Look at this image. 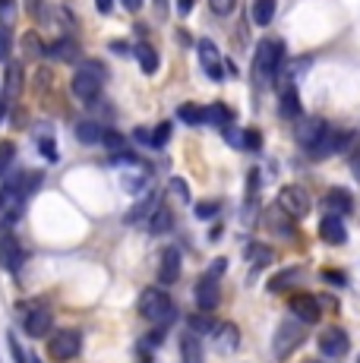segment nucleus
Masks as SVG:
<instances>
[{
  "label": "nucleus",
  "instance_id": "nucleus-39",
  "mask_svg": "<svg viewBox=\"0 0 360 363\" xmlns=\"http://www.w3.org/2000/svg\"><path fill=\"white\" fill-rule=\"evenodd\" d=\"M26 54H29V57H38V54H45V48H41V41H38L35 32L26 35Z\"/></svg>",
  "mask_w": 360,
  "mask_h": 363
},
{
  "label": "nucleus",
  "instance_id": "nucleus-4",
  "mask_svg": "<svg viewBox=\"0 0 360 363\" xmlns=\"http://www.w3.org/2000/svg\"><path fill=\"white\" fill-rule=\"evenodd\" d=\"M303 338H307V325L300 323V319H294V323H281L279 332H275L272 338V357L275 360H288L291 354L297 351V347L303 345Z\"/></svg>",
  "mask_w": 360,
  "mask_h": 363
},
{
  "label": "nucleus",
  "instance_id": "nucleus-17",
  "mask_svg": "<svg viewBox=\"0 0 360 363\" xmlns=\"http://www.w3.org/2000/svg\"><path fill=\"white\" fill-rule=\"evenodd\" d=\"M320 237L325 243H335V247H342L344 240H348V228H344L342 215H325L320 221Z\"/></svg>",
  "mask_w": 360,
  "mask_h": 363
},
{
  "label": "nucleus",
  "instance_id": "nucleus-36",
  "mask_svg": "<svg viewBox=\"0 0 360 363\" xmlns=\"http://www.w3.org/2000/svg\"><path fill=\"white\" fill-rule=\"evenodd\" d=\"M215 329V323H212L209 316H190V332L193 335H203V332H212Z\"/></svg>",
  "mask_w": 360,
  "mask_h": 363
},
{
  "label": "nucleus",
  "instance_id": "nucleus-33",
  "mask_svg": "<svg viewBox=\"0 0 360 363\" xmlns=\"http://www.w3.org/2000/svg\"><path fill=\"white\" fill-rule=\"evenodd\" d=\"M101 145L111 149L114 155H117V152H127V139H123L120 133H111V130H105V139H101Z\"/></svg>",
  "mask_w": 360,
  "mask_h": 363
},
{
  "label": "nucleus",
  "instance_id": "nucleus-12",
  "mask_svg": "<svg viewBox=\"0 0 360 363\" xmlns=\"http://www.w3.org/2000/svg\"><path fill=\"white\" fill-rule=\"evenodd\" d=\"M51 323H54V316H51L47 306H32L23 319V329H26L29 338H45V335L51 332Z\"/></svg>",
  "mask_w": 360,
  "mask_h": 363
},
{
  "label": "nucleus",
  "instance_id": "nucleus-44",
  "mask_svg": "<svg viewBox=\"0 0 360 363\" xmlns=\"http://www.w3.org/2000/svg\"><path fill=\"white\" fill-rule=\"evenodd\" d=\"M38 145H41V155H45V158H51V162L57 158V149H54V139H47V136H45Z\"/></svg>",
  "mask_w": 360,
  "mask_h": 363
},
{
  "label": "nucleus",
  "instance_id": "nucleus-1",
  "mask_svg": "<svg viewBox=\"0 0 360 363\" xmlns=\"http://www.w3.org/2000/svg\"><path fill=\"white\" fill-rule=\"evenodd\" d=\"M140 316L145 323L158 325V329H168L177 316V306L162 288H145L140 294Z\"/></svg>",
  "mask_w": 360,
  "mask_h": 363
},
{
  "label": "nucleus",
  "instance_id": "nucleus-50",
  "mask_svg": "<svg viewBox=\"0 0 360 363\" xmlns=\"http://www.w3.org/2000/svg\"><path fill=\"white\" fill-rule=\"evenodd\" d=\"M41 10H45V4H41V0H29V13H32V16H41Z\"/></svg>",
  "mask_w": 360,
  "mask_h": 363
},
{
  "label": "nucleus",
  "instance_id": "nucleus-56",
  "mask_svg": "<svg viewBox=\"0 0 360 363\" xmlns=\"http://www.w3.org/2000/svg\"><path fill=\"white\" fill-rule=\"evenodd\" d=\"M357 363H360V360H357Z\"/></svg>",
  "mask_w": 360,
  "mask_h": 363
},
{
  "label": "nucleus",
  "instance_id": "nucleus-19",
  "mask_svg": "<svg viewBox=\"0 0 360 363\" xmlns=\"http://www.w3.org/2000/svg\"><path fill=\"white\" fill-rule=\"evenodd\" d=\"M155 206H158V193H149V196H142L127 212V225H145V221H149V215L155 212Z\"/></svg>",
  "mask_w": 360,
  "mask_h": 363
},
{
  "label": "nucleus",
  "instance_id": "nucleus-43",
  "mask_svg": "<svg viewBox=\"0 0 360 363\" xmlns=\"http://www.w3.org/2000/svg\"><path fill=\"white\" fill-rule=\"evenodd\" d=\"M6 54H10V32L6 26H0V60H6Z\"/></svg>",
  "mask_w": 360,
  "mask_h": 363
},
{
  "label": "nucleus",
  "instance_id": "nucleus-31",
  "mask_svg": "<svg viewBox=\"0 0 360 363\" xmlns=\"http://www.w3.org/2000/svg\"><path fill=\"white\" fill-rule=\"evenodd\" d=\"M171 139V121H162L155 130H152V143L149 149H164V143Z\"/></svg>",
  "mask_w": 360,
  "mask_h": 363
},
{
  "label": "nucleus",
  "instance_id": "nucleus-8",
  "mask_svg": "<svg viewBox=\"0 0 360 363\" xmlns=\"http://www.w3.org/2000/svg\"><path fill=\"white\" fill-rule=\"evenodd\" d=\"M348 347H351V338L342 329H335V325L320 335V354L325 360H342L348 354Z\"/></svg>",
  "mask_w": 360,
  "mask_h": 363
},
{
  "label": "nucleus",
  "instance_id": "nucleus-37",
  "mask_svg": "<svg viewBox=\"0 0 360 363\" xmlns=\"http://www.w3.org/2000/svg\"><path fill=\"white\" fill-rule=\"evenodd\" d=\"M6 347H10V354H13V360L16 363H29V357H26V351L19 347V341H16V335H6Z\"/></svg>",
  "mask_w": 360,
  "mask_h": 363
},
{
  "label": "nucleus",
  "instance_id": "nucleus-13",
  "mask_svg": "<svg viewBox=\"0 0 360 363\" xmlns=\"http://www.w3.org/2000/svg\"><path fill=\"white\" fill-rule=\"evenodd\" d=\"M291 316H294V319H300L303 325H313V323H320V316H322V310H320V300H316V297H310V294H297V297H291Z\"/></svg>",
  "mask_w": 360,
  "mask_h": 363
},
{
  "label": "nucleus",
  "instance_id": "nucleus-16",
  "mask_svg": "<svg viewBox=\"0 0 360 363\" xmlns=\"http://www.w3.org/2000/svg\"><path fill=\"white\" fill-rule=\"evenodd\" d=\"M196 51H199V64H203L206 76H209V79H215V82L225 79V73H221V54H218V48L212 45V41H199Z\"/></svg>",
  "mask_w": 360,
  "mask_h": 363
},
{
  "label": "nucleus",
  "instance_id": "nucleus-51",
  "mask_svg": "<svg viewBox=\"0 0 360 363\" xmlns=\"http://www.w3.org/2000/svg\"><path fill=\"white\" fill-rule=\"evenodd\" d=\"M120 4H123V6H127V10H130V13H136V10H140V6H142V0H120Z\"/></svg>",
  "mask_w": 360,
  "mask_h": 363
},
{
  "label": "nucleus",
  "instance_id": "nucleus-46",
  "mask_svg": "<svg viewBox=\"0 0 360 363\" xmlns=\"http://www.w3.org/2000/svg\"><path fill=\"white\" fill-rule=\"evenodd\" d=\"M171 190H174V193H180V199H186V202H190V190H186V184H184V180H171Z\"/></svg>",
  "mask_w": 360,
  "mask_h": 363
},
{
  "label": "nucleus",
  "instance_id": "nucleus-18",
  "mask_svg": "<svg viewBox=\"0 0 360 363\" xmlns=\"http://www.w3.org/2000/svg\"><path fill=\"white\" fill-rule=\"evenodd\" d=\"M322 206L329 208V215H348L351 208H354V199H351V193L348 190H342V186H332L329 193H325V199H322Z\"/></svg>",
  "mask_w": 360,
  "mask_h": 363
},
{
  "label": "nucleus",
  "instance_id": "nucleus-54",
  "mask_svg": "<svg viewBox=\"0 0 360 363\" xmlns=\"http://www.w3.org/2000/svg\"><path fill=\"white\" fill-rule=\"evenodd\" d=\"M4 117H6V101L0 99V121H4Z\"/></svg>",
  "mask_w": 360,
  "mask_h": 363
},
{
  "label": "nucleus",
  "instance_id": "nucleus-55",
  "mask_svg": "<svg viewBox=\"0 0 360 363\" xmlns=\"http://www.w3.org/2000/svg\"><path fill=\"white\" fill-rule=\"evenodd\" d=\"M307 363H320V360H307Z\"/></svg>",
  "mask_w": 360,
  "mask_h": 363
},
{
  "label": "nucleus",
  "instance_id": "nucleus-15",
  "mask_svg": "<svg viewBox=\"0 0 360 363\" xmlns=\"http://www.w3.org/2000/svg\"><path fill=\"white\" fill-rule=\"evenodd\" d=\"M180 269H184L180 250H177V247H168V250L162 253V262H158V281H162V284L180 281Z\"/></svg>",
  "mask_w": 360,
  "mask_h": 363
},
{
  "label": "nucleus",
  "instance_id": "nucleus-2",
  "mask_svg": "<svg viewBox=\"0 0 360 363\" xmlns=\"http://www.w3.org/2000/svg\"><path fill=\"white\" fill-rule=\"evenodd\" d=\"M108 73L105 67L99 64V60H89V64H82L79 69H76L73 76V95L79 101H95L101 95V86H105Z\"/></svg>",
  "mask_w": 360,
  "mask_h": 363
},
{
  "label": "nucleus",
  "instance_id": "nucleus-40",
  "mask_svg": "<svg viewBox=\"0 0 360 363\" xmlns=\"http://www.w3.org/2000/svg\"><path fill=\"white\" fill-rule=\"evenodd\" d=\"M212 13H218V16H227V13H234V6H237V0H209Z\"/></svg>",
  "mask_w": 360,
  "mask_h": 363
},
{
  "label": "nucleus",
  "instance_id": "nucleus-20",
  "mask_svg": "<svg viewBox=\"0 0 360 363\" xmlns=\"http://www.w3.org/2000/svg\"><path fill=\"white\" fill-rule=\"evenodd\" d=\"M23 95V67L10 64L6 67V79H4V101H16Z\"/></svg>",
  "mask_w": 360,
  "mask_h": 363
},
{
  "label": "nucleus",
  "instance_id": "nucleus-27",
  "mask_svg": "<svg viewBox=\"0 0 360 363\" xmlns=\"http://www.w3.org/2000/svg\"><path fill=\"white\" fill-rule=\"evenodd\" d=\"M136 60H140V69L145 76H152V73H158V51L152 45H136Z\"/></svg>",
  "mask_w": 360,
  "mask_h": 363
},
{
  "label": "nucleus",
  "instance_id": "nucleus-32",
  "mask_svg": "<svg viewBox=\"0 0 360 363\" xmlns=\"http://www.w3.org/2000/svg\"><path fill=\"white\" fill-rule=\"evenodd\" d=\"M240 149H247V152H259V149H262V136H259V130H244V133H240Z\"/></svg>",
  "mask_w": 360,
  "mask_h": 363
},
{
  "label": "nucleus",
  "instance_id": "nucleus-45",
  "mask_svg": "<svg viewBox=\"0 0 360 363\" xmlns=\"http://www.w3.org/2000/svg\"><path fill=\"white\" fill-rule=\"evenodd\" d=\"M225 269H227V259H225V256H218V259H215V262H212V265H209V272H206V275L218 278V275H221V272H225Z\"/></svg>",
  "mask_w": 360,
  "mask_h": 363
},
{
  "label": "nucleus",
  "instance_id": "nucleus-7",
  "mask_svg": "<svg viewBox=\"0 0 360 363\" xmlns=\"http://www.w3.org/2000/svg\"><path fill=\"white\" fill-rule=\"evenodd\" d=\"M26 202H29V196H26L19 186H13V184L0 186V215H4L6 225H13V221L26 212Z\"/></svg>",
  "mask_w": 360,
  "mask_h": 363
},
{
  "label": "nucleus",
  "instance_id": "nucleus-24",
  "mask_svg": "<svg viewBox=\"0 0 360 363\" xmlns=\"http://www.w3.org/2000/svg\"><path fill=\"white\" fill-rule=\"evenodd\" d=\"M45 54H51V57H57V60H76L79 57V45H76L73 38H57L54 45L45 48Z\"/></svg>",
  "mask_w": 360,
  "mask_h": 363
},
{
  "label": "nucleus",
  "instance_id": "nucleus-26",
  "mask_svg": "<svg viewBox=\"0 0 360 363\" xmlns=\"http://www.w3.org/2000/svg\"><path fill=\"white\" fill-rule=\"evenodd\" d=\"M281 117H285V121L300 117V99H297V89L294 86L281 89Z\"/></svg>",
  "mask_w": 360,
  "mask_h": 363
},
{
  "label": "nucleus",
  "instance_id": "nucleus-53",
  "mask_svg": "<svg viewBox=\"0 0 360 363\" xmlns=\"http://www.w3.org/2000/svg\"><path fill=\"white\" fill-rule=\"evenodd\" d=\"M354 174H357V180H360V152H357V158H354Z\"/></svg>",
  "mask_w": 360,
  "mask_h": 363
},
{
  "label": "nucleus",
  "instance_id": "nucleus-47",
  "mask_svg": "<svg viewBox=\"0 0 360 363\" xmlns=\"http://www.w3.org/2000/svg\"><path fill=\"white\" fill-rule=\"evenodd\" d=\"M95 10H99V13H105V16H108V13L114 10V0H95Z\"/></svg>",
  "mask_w": 360,
  "mask_h": 363
},
{
  "label": "nucleus",
  "instance_id": "nucleus-5",
  "mask_svg": "<svg viewBox=\"0 0 360 363\" xmlns=\"http://www.w3.org/2000/svg\"><path fill=\"white\" fill-rule=\"evenodd\" d=\"M279 208L288 215V218H307L310 208H313V196H310L303 186H297V184L281 186V193H279Z\"/></svg>",
  "mask_w": 360,
  "mask_h": 363
},
{
  "label": "nucleus",
  "instance_id": "nucleus-49",
  "mask_svg": "<svg viewBox=\"0 0 360 363\" xmlns=\"http://www.w3.org/2000/svg\"><path fill=\"white\" fill-rule=\"evenodd\" d=\"M133 139H136V143H145V145H149V143H152V133L140 127V130H136V133H133Z\"/></svg>",
  "mask_w": 360,
  "mask_h": 363
},
{
  "label": "nucleus",
  "instance_id": "nucleus-6",
  "mask_svg": "<svg viewBox=\"0 0 360 363\" xmlns=\"http://www.w3.org/2000/svg\"><path fill=\"white\" fill-rule=\"evenodd\" d=\"M79 351H82V335L76 329L54 332L51 341H47V354H51V360H73Z\"/></svg>",
  "mask_w": 360,
  "mask_h": 363
},
{
  "label": "nucleus",
  "instance_id": "nucleus-14",
  "mask_svg": "<svg viewBox=\"0 0 360 363\" xmlns=\"http://www.w3.org/2000/svg\"><path fill=\"white\" fill-rule=\"evenodd\" d=\"M23 259H26V253H23V247H19L16 237H13L10 231L0 234V265H4L6 272H19Z\"/></svg>",
  "mask_w": 360,
  "mask_h": 363
},
{
  "label": "nucleus",
  "instance_id": "nucleus-42",
  "mask_svg": "<svg viewBox=\"0 0 360 363\" xmlns=\"http://www.w3.org/2000/svg\"><path fill=\"white\" fill-rule=\"evenodd\" d=\"M322 278H325V281H332V284H342V288L348 284V278H344L338 269H325V272H322Z\"/></svg>",
  "mask_w": 360,
  "mask_h": 363
},
{
  "label": "nucleus",
  "instance_id": "nucleus-41",
  "mask_svg": "<svg viewBox=\"0 0 360 363\" xmlns=\"http://www.w3.org/2000/svg\"><path fill=\"white\" fill-rule=\"evenodd\" d=\"M13 155H16V152H13V143H0V174H4L6 167H10Z\"/></svg>",
  "mask_w": 360,
  "mask_h": 363
},
{
  "label": "nucleus",
  "instance_id": "nucleus-21",
  "mask_svg": "<svg viewBox=\"0 0 360 363\" xmlns=\"http://www.w3.org/2000/svg\"><path fill=\"white\" fill-rule=\"evenodd\" d=\"M180 360L184 363H206L203 345H199V338L193 332H186L184 338H180Z\"/></svg>",
  "mask_w": 360,
  "mask_h": 363
},
{
  "label": "nucleus",
  "instance_id": "nucleus-9",
  "mask_svg": "<svg viewBox=\"0 0 360 363\" xmlns=\"http://www.w3.org/2000/svg\"><path fill=\"white\" fill-rule=\"evenodd\" d=\"M325 127H329V123L320 121V117H303V121L294 123V139L310 152L316 143H320V136L325 133Z\"/></svg>",
  "mask_w": 360,
  "mask_h": 363
},
{
  "label": "nucleus",
  "instance_id": "nucleus-23",
  "mask_svg": "<svg viewBox=\"0 0 360 363\" xmlns=\"http://www.w3.org/2000/svg\"><path fill=\"white\" fill-rule=\"evenodd\" d=\"M76 139H79L82 145H101L105 127H99L95 121H82V123H76Z\"/></svg>",
  "mask_w": 360,
  "mask_h": 363
},
{
  "label": "nucleus",
  "instance_id": "nucleus-29",
  "mask_svg": "<svg viewBox=\"0 0 360 363\" xmlns=\"http://www.w3.org/2000/svg\"><path fill=\"white\" fill-rule=\"evenodd\" d=\"M145 184H149V174L142 171V164H136L133 171H127V174H123V186H127V190L133 193V196H140V190H142Z\"/></svg>",
  "mask_w": 360,
  "mask_h": 363
},
{
  "label": "nucleus",
  "instance_id": "nucleus-3",
  "mask_svg": "<svg viewBox=\"0 0 360 363\" xmlns=\"http://www.w3.org/2000/svg\"><path fill=\"white\" fill-rule=\"evenodd\" d=\"M281 64H285V45L279 38H266L256 48V76L266 82H275L281 73Z\"/></svg>",
  "mask_w": 360,
  "mask_h": 363
},
{
  "label": "nucleus",
  "instance_id": "nucleus-48",
  "mask_svg": "<svg viewBox=\"0 0 360 363\" xmlns=\"http://www.w3.org/2000/svg\"><path fill=\"white\" fill-rule=\"evenodd\" d=\"M196 6V0H177V10H180V16H186V13Z\"/></svg>",
  "mask_w": 360,
  "mask_h": 363
},
{
  "label": "nucleus",
  "instance_id": "nucleus-25",
  "mask_svg": "<svg viewBox=\"0 0 360 363\" xmlns=\"http://www.w3.org/2000/svg\"><path fill=\"white\" fill-rule=\"evenodd\" d=\"M234 114L225 108V104H209V108H203V123H215V127H231Z\"/></svg>",
  "mask_w": 360,
  "mask_h": 363
},
{
  "label": "nucleus",
  "instance_id": "nucleus-34",
  "mask_svg": "<svg viewBox=\"0 0 360 363\" xmlns=\"http://www.w3.org/2000/svg\"><path fill=\"white\" fill-rule=\"evenodd\" d=\"M297 272H300V269H285V272H281V275H275L272 281H269V291H281V288H285V284L297 281V278H300V275H297Z\"/></svg>",
  "mask_w": 360,
  "mask_h": 363
},
{
  "label": "nucleus",
  "instance_id": "nucleus-30",
  "mask_svg": "<svg viewBox=\"0 0 360 363\" xmlns=\"http://www.w3.org/2000/svg\"><path fill=\"white\" fill-rule=\"evenodd\" d=\"M177 117L184 123H190V127H199V123H203V108H199V104H180Z\"/></svg>",
  "mask_w": 360,
  "mask_h": 363
},
{
  "label": "nucleus",
  "instance_id": "nucleus-28",
  "mask_svg": "<svg viewBox=\"0 0 360 363\" xmlns=\"http://www.w3.org/2000/svg\"><path fill=\"white\" fill-rule=\"evenodd\" d=\"M275 10H279V0H256L253 4V23L269 26L275 19Z\"/></svg>",
  "mask_w": 360,
  "mask_h": 363
},
{
  "label": "nucleus",
  "instance_id": "nucleus-10",
  "mask_svg": "<svg viewBox=\"0 0 360 363\" xmlns=\"http://www.w3.org/2000/svg\"><path fill=\"white\" fill-rule=\"evenodd\" d=\"M193 297H196V306L199 310H215V306L221 303V291H218V278L212 275H203L196 281V288H193Z\"/></svg>",
  "mask_w": 360,
  "mask_h": 363
},
{
  "label": "nucleus",
  "instance_id": "nucleus-22",
  "mask_svg": "<svg viewBox=\"0 0 360 363\" xmlns=\"http://www.w3.org/2000/svg\"><path fill=\"white\" fill-rule=\"evenodd\" d=\"M145 225H149L152 234H164V231H171V228H174V215H171L168 206H162V202H158L155 212L149 215V221H145Z\"/></svg>",
  "mask_w": 360,
  "mask_h": 363
},
{
  "label": "nucleus",
  "instance_id": "nucleus-38",
  "mask_svg": "<svg viewBox=\"0 0 360 363\" xmlns=\"http://www.w3.org/2000/svg\"><path fill=\"white\" fill-rule=\"evenodd\" d=\"M13 16H16V0H0V23L10 26Z\"/></svg>",
  "mask_w": 360,
  "mask_h": 363
},
{
  "label": "nucleus",
  "instance_id": "nucleus-35",
  "mask_svg": "<svg viewBox=\"0 0 360 363\" xmlns=\"http://www.w3.org/2000/svg\"><path fill=\"white\" fill-rule=\"evenodd\" d=\"M218 208H221V202L212 199V202H196V206H193V212H196V218L206 221V218H215Z\"/></svg>",
  "mask_w": 360,
  "mask_h": 363
},
{
  "label": "nucleus",
  "instance_id": "nucleus-11",
  "mask_svg": "<svg viewBox=\"0 0 360 363\" xmlns=\"http://www.w3.org/2000/svg\"><path fill=\"white\" fill-rule=\"evenodd\" d=\"M209 335H212V345H215V351L225 354V357L240 347V329L234 323H218Z\"/></svg>",
  "mask_w": 360,
  "mask_h": 363
},
{
  "label": "nucleus",
  "instance_id": "nucleus-52",
  "mask_svg": "<svg viewBox=\"0 0 360 363\" xmlns=\"http://www.w3.org/2000/svg\"><path fill=\"white\" fill-rule=\"evenodd\" d=\"M111 51H117V54H127V41H111Z\"/></svg>",
  "mask_w": 360,
  "mask_h": 363
}]
</instances>
